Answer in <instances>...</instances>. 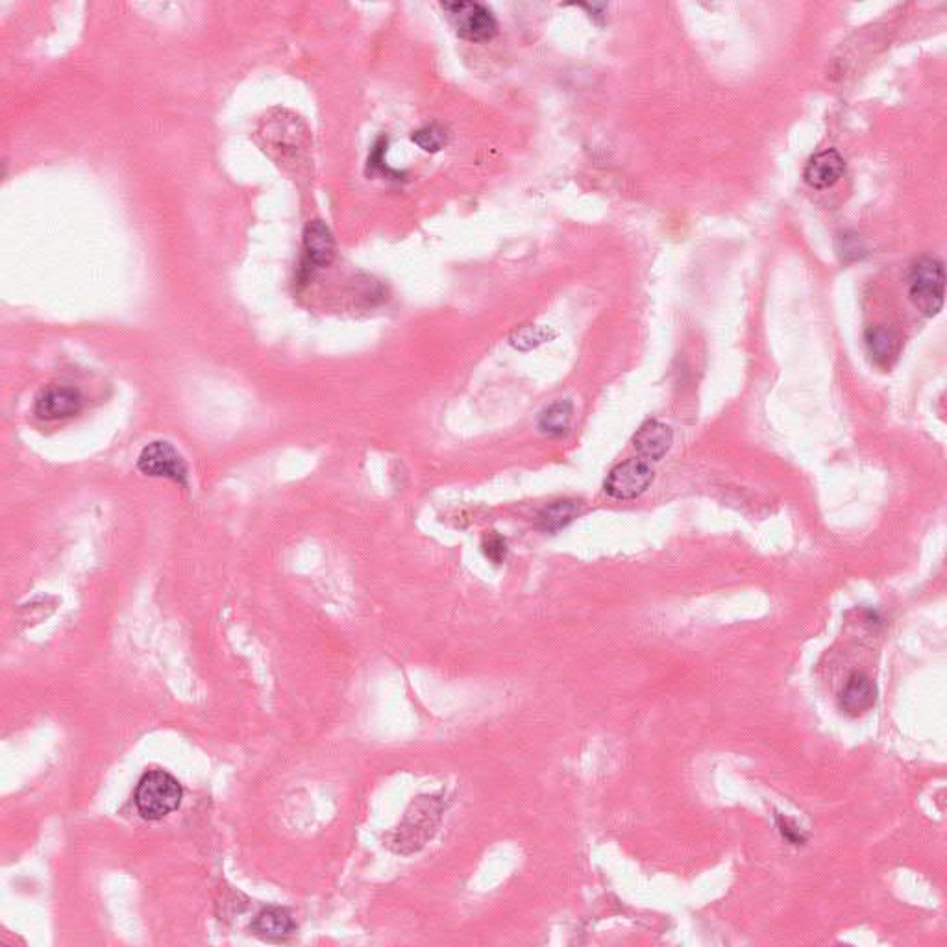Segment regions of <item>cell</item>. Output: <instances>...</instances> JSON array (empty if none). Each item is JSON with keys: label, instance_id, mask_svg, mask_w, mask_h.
Instances as JSON below:
<instances>
[{"label": "cell", "instance_id": "1", "mask_svg": "<svg viewBox=\"0 0 947 947\" xmlns=\"http://www.w3.org/2000/svg\"><path fill=\"white\" fill-rule=\"evenodd\" d=\"M182 796L184 790L176 777L163 770H152L139 779L134 800L139 814L156 822L176 811Z\"/></svg>", "mask_w": 947, "mask_h": 947}, {"label": "cell", "instance_id": "2", "mask_svg": "<svg viewBox=\"0 0 947 947\" xmlns=\"http://www.w3.org/2000/svg\"><path fill=\"white\" fill-rule=\"evenodd\" d=\"M911 300L927 317H935L944 306L946 295V271L942 261L935 258H920L912 265Z\"/></svg>", "mask_w": 947, "mask_h": 947}, {"label": "cell", "instance_id": "3", "mask_svg": "<svg viewBox=\"0 0 947 947\" xmlns=\"http://www.w3.org/2000/svg\"><path fill=\"white\" fill-rule=\"evenodd\" d=\"M444 12H448L456 26L457 36L467 41H489L498 32V23L491 10L480 2H446Z\"/></svg>", "mask_w": 947, "mask_h": 947}, {"label": "cell", "instance_id": "4", "mask_svg": "<svg viewBox=\"0 0 947 947\" xmlns=\"http://www.w3.org/2000/svg\"><path fill=\"white\" fill-rule=\"evenodd\" d=\"M306 130L298 117L280 113L278 117H269L259 136L265 137V152L278 154L280 160L295 158L306 147Z\"/></svg>", "mask_w": 947, "mask_h": 947}, {"label": "cell", "instance_id": "5", "mask_svg": "<svg viewBox=\"0 0 947 947\" xmlns=\"http://www.w3.org/2000/svg\"><path fill=\"white\" fill-rule=\"evenodd\" d=\"M137 468L148 478H163L180 485H185L189 478L184 457L167 441L147 444L139 454Z\"/></svg>", "mask_w": 947, "mask_h": 947}, {"label": "cell", "instance_id": "6", "mask_svg": "<svg viewBox=\"0 0 947 947\" xmlns=\"http://www.w3.org/2000/svg\"><path fill=\"white\" fill-rule=\"evenodd\" d=\"M653 468L642 461V459H629L620 465H616L607 480H605V492L615 498V500H635L640 494L648 491L652 485Z\"/></svg>", "mask_w": 947, "mask_h": 947}, {"label": "cell", "instance_id": "7", "mask_svg": "<svg viewBox=\"0 0 947 947\" xmlns=\"http://www.w3.org/2000/svg\"><path fill=\"white\" fill-rule=\"evenodd\" d=\"M82 407H84V398L76 389L52 385L37 396L34 415L39 420L54 422V420L76 417L82 411Z\"/></svg>", "mask_w": 947, "mask_h": 947}, {"label": "cell", "instance_id": "8", "mask_svg": "<svg viewBox=\"0 0 947 947\" xmlns=\"http://www.w3.org/2000/svg\"><path fill=\"white\" fill-rule=\"evenodd\" d=\"M844 173H846V161L842 158V154L835 148H827L812 156L805 167L803 178L814 189H829L840 182Z\"/></svg>", "mask_w": 947, "mask_h": 947}, {"label": "cell", "instance_id": "9", "mask_svg": "<svg viewBox=\"0 0 947 947\" xmlns=\"http://www.w3.org/2000/svg\"><path fill=\"white\" fill-rule=\"evenodd\" d=\"M674 443V433L670 426H666L659 420H646L640 426L635 437H633V446L640 457L646 461H661L668 454Z\"/></svg>", "mask_w": 947, "mask_h": 947}, {"label": "cell", "instance_id": "10", "mask_svg": "<svg viewBox=\"0 0 947 947\" xmlns=\"http://www.w3.org/2000/svg\"><path fill=\"white\" fill-rule=\"evenodd\" d=\"M304 263L311 269L328 267L335 259V237L332 230L322 221H311L304 230Z\"/></svg>", "mask_w": 947, "mask_h": 947}, {"label": "cell", "instance_id": "11", "mask_svg": "<svg viewBox=\"0 0 947 947\" xmlns=\"http://www.w3.org/2000/svg\"><path fill=\"white\" fill-rule=\"evenodd\" d=\"M877 702V687L874 681L864 674L849 676L844 689L840 690L838 705L849 716H861L868 713Z\"/></svg>", "mask_w": 947, "mask_h": 947}, {"label": "cell", "instance_id": "12", "mask_svg": "<svg viewBox=\"0 0 947 947\" xmlns=\"http://www.w3.org/2000/svg\"><path fill=\"white\" fill-rule=\"evenodd\" d=\"M252 931L258 933L263 938L269 940H282L287 936L293 935L296 931V923L291 916V912L278 907H271L265 911L259 912L256 920L252 923Z\"/></svg>", "mask_w": 947, "mask_h": 947}, {"label": "cell", "instance_id": "13", "mask_svg": "<svg viewBox=\"0 0 947 947\" xmlns=\"http://www.w3.org/2000/svg\"><path fill=\"white\" fill-rule=\"evenodd\" d=\"M581 513V502L578 500H557L554 504L544 507L537 517V528L544 533H557L566 526H570Z\"/></svg>", "mask_w": 947, "mask_h": 947}, {"label": "cell", "instance_id": "14", "mask_svg": "<svg viewBox=\"0 0 947 947\" xmlns=\"http://www.w3.org/2000/svg\"><path fill=\"white\" fill-rule=\"evenodd\" d=\"M898 346V335L888 328L877 326L866 332V348L877 365H888L898 354Z\"/></svg>", "mask_w": 947, "mask_h": 947}, {"label": "cell", "instance_id": "15", "mask_svg": "<svg viewBox=\"0 0 947 947\" xmlns=\"http://www.w3.org/2000/svg\"><path fill=\"white\" fill-rule=\"evenodd\" d=\"M572 415H574V407L570 402L566 400L555 402L548 409H544L539 420V430L550 437H563L570 430Z\"/></svg>", "mask_w": 947, "mask_h": 947}, {"label": "cell", "instance_id": "16", "mask_svg": "<svg viewBox=\"0 0 947 947\" xmlns=\"http://www.w3.org/2000/svg\"><path fill=\"white\" fill-rule=\"evenodd\" d=\"M548 339H550L548 328H544V326H526V328L513 333L509 343H511V346H515L517 350L526 352V350H533V348L541 346Z\"/></svg>", "mask_w": 947, "mask_h": 947}, {"label": "cell", "instance_id": "17", "mask_svg": "<svg viewBox=\"0 0 947 947\" xmlns=\"http://www.w3.org/2000/svg\"><path fill=\"white\" fill-rule=\"evenodd\" d=\"M413 143L419 145L424 152H439L443 150L446 141H448V136H446V130L437 126V124H430V126H424L417 130L413 134Z\"/></svg>", "mask_w": 947, "mask_h": 947}, {"label": "cell", "instance_id": "18", "mask_svg": "<svg viewBox=\"0 0 947 947\" xmlns=\"http://www.w3.org/2000/svg\"><path fill=\"white\" fill-rule=\"evenodd\" d=\"M481 550L491 563L500 565V563H504L505 555H507V542L496 531H491V533L487 531L481 539Z\"/></svg>", "mask_w": 947, "mask_h": 947}, {"label": "cell", "instance_id": "19", "mask_svg": "<svg viewBox=\"0 0 947 947\" xmlns=\"http://www.w3.org/2000/svg\"><path fill=\"white\" fill-rule=\"evenodd\" d=\"M775 822H777V827H779V833H781L783 838H785L787 842H790V844L803 846V844L807 842V835L801 831V827L794 824L787 816L777 814V816H775Z\"/></svg>", "mask_w": 947, "mask_h": 947}, {"label": "cell", "instance_id": "20", "mask_svg": "<svg viewBox=\"0 0 947 947\" xmlns=\"http://www.w3.org/2000/svg\"><path fill=\"white\" fill-rule=\"evenodd\" d=\"M385 148H387V139L382 137V139H378V143L374 145V150H372V154L369 156V171H372V173H385V176L389 173H393V171H389L387 165L383 163Z\"/></svg>", "mask_w": 947, "mask_h": 947}, {"label": "cell", "instance_id": "21", "mask_svg": "<svg viewBox=\"0 0 947 947\" xmlns=\"http://www.w3.org/2000/svg\"><path fill=\"white\" fill-rule=\"evenodd\" d=\"M838 241H842V243H844L842 248H838V254H840L842 261H849V259H859V252H862L859 239H853V237H848V235H842Z\"/></svg>", "mask_w": 947, "mask_h": 947}]
</instances>
